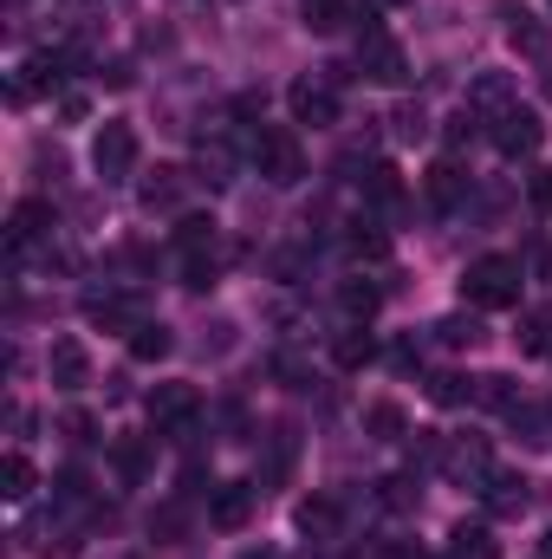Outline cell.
Instances as JSON below:
<instances>
[{
	"label": "cell",
	"mask_w": 552,
	"mask_h": 559,
	"mask_svg": "<svg viewBox=\"0 0 552 559\" xmlns=\"http://www.w3.org/2000/svg\"><path fill=\"white\" fill-rule=\"evenodd\" d=\"M442 468H448L455 481H475V488H481V475L494 468V462H488V436H442Z\"/></svg>",
	"instance_id": "obj_12"
},
{
	"label": "cell",
	"mask_w": 552,
	"mask_h": 559,
	"mask_svg": "<svg viewBox=\"0 0 552 559\" xmlns=\"http://www.w3.org/2000/svg\"><path fill=\"white\" fill-rule=\"evenodd\" d=\"M448 559H501V554H494V534H488V527H468V521H461V527L448 534Z\"/></svg>",
	"instance_id": "obj_26"
},
{
	"label": "cell",
	"mask_w": 552,
	"mask_h": 559,
	"mask_svg": "<svg viewBox=\"0 0 552 559\" xmlns=\"http://www.w3.org/2000/svg\"><path fill=\"white\" fill-rule=\"evenodd\" d=\"M533 274H540V286H552V248H533Z\"/></svg>",
	"instance_id": "obj_45"
},
{
	"label": "cell",
	"mask_w": 552,
	"mask_h": 559,
	"mask_svg": "<svg viewBox=\"0 0 552 559\" xmlns=\"http://www.w3.org/2000/svg\"><path fill=\"white\" fill-rule=\"evenodd\" d=\"M338 306H345L351 325H364V319L384 306V286H377V280H345V286H338Z\"/></svg>",
	"instance_id": "obj_20"
},
{
	"label": "cell",
	"mask_w": 552,
	"mask_h": 559,
	"mask_svg": "<svg viewBox=\"0 0 552 559\" xmlns=\"http://www.w3.org/2000/svg\"><path fill=\"white\" fill-rule=\"evenodd\" d=\"M475 495H481V508H488L494 521H514V514H527V501H533V481H527V475H507V468H488Z\"/></svg>",
	"instance_id": "obj_8"
},
{
	"label": "cell",
	"mask_w": 552,
	"mask_h": 559,
	"mask_svg": "<svg viewBox=\"0 0 552 559\" xmlns=\"http://www.w3.org/2000/svg\"><path fill=\"white\" fill-rule=\"evenodd\" d=\"M488 138L501 156H533L540 138H547V124H540V111H520V105H507L501 118H488Z\"/></svg>",
	"instance_id": "obj_7"
},
{
	"label": "cell",
	"mask_w": 552,
	"mask_h": 559,
	"mask_svg": "<svg viewBox=\"0 0 552 559\" xmlns=\"http://www.w3.org/2000/svg\"><path fill=\"white\" fill-rule=\"evenodd\" d=\"M429 202H435L442 215H455V209L468 202V176H461V163H435V169H429Z\"/></svg>",
	"instance_id": "obj_17"
},
{
	"label": "cell",
	"mask_w": 552,
	"mask_h": 559,
	"mask_svg": "<svg viewBox=\"0 0 552 559\" xmlns=\"http://www.w3.org/2000/svg\"><path fill=\"white\" fill-rule=\"evenodd\" d=\"M507 39H514V52H547V20H533V13H514V26H507Z\"/></svg>",
	"instance_id": "obj_29"
},
{
	"label": "cell",
	"mask_w": 552,
	"mask_h": 559,
	"mask_svg": "<svg viewBox=\"0 0 552 559\" xmlns=\"http://www.w3.org/2000/svg\"><path fill=\"white\" fill-rule=\"evenodd\" d=\"M514 105V79L507 72H481L475 85H468V111H481V118H501Z\"/></svg>",
	"instance_id": "obj_16"
},
{
	"label": "cell",
	"mask_w": 552,
	"mask_h": 559,
	"mask_svg": "<svg viewBox=\"0 0 552 559\" xmlns=\"http://www.w3.org/2000/svg\"><path fill=\"white\" fill-rule=\"evenodd\" d=\"M85 111H92V105H85L79 92H65V98H59V118H65V124H85Z\"/></svg>",
	"instance_id": "obj_44"
},
{
	"label": "cell",
	"mask_w": 552,
	"mask_h": 559,
	"mask_svg": "<svg viewBox=\"0 0 552 559\" xmlns=\"http://www.w3.org/2000/svg\"><path fill=\"white\" fill-rule=\"evenodd\" d=\"M435 345H448V352H461V345H481V319H475V312H448V319L435 325Z\"/></svg>",
	"instance_id": "obj_28"
},
{
	"label": "cell",
	"mask_w": 552,
	"mask_h": 559,
	"mask_svg": "<svg viewBox=\"0 0 552 559\" xmlns=\"http://www.w3.org/2000/svg\"><path fill=\"white\" fill-rule=\"evenodd\" d=\"M520 352H527V358H547L552 352V319L547 312H527V319H520Z\"/></svg>",
	"instance_id": "obj_32"
},
{
	"label": "cell",
	"mask_w": 552,
	"mask_h": 559,
	"mask_svg": "<svg viewBox=\"0 0 552 559\" xmlns=\"http://www.w3.org/2000/svg\"><path fill=\"white\" fill-rule=\"evenodd\" d=\"M286 105H292V124H312V131H325V124H338V79H332V72L292 79Z\"/></svg>",
	"instance_id": "obj_4"
},
{
	"label": "cell",
	"mask_w": 552,
	"mask_h": 559,
	"mask_svg": "<svg viewBox=\"0 0 552 559\" xmlns=\"http://www.w3.org/2000/svg\"><path fill=\"white\" fill-rule=\"evenodd\" d=\"M540 554H547V559H552V527H547V540H540Z\"/></svg>",
	"instance_id": "obj_47"
},
{
	"label": "cell",
	"mask_w": 552,
	"mask_h": 559,
	"mask_svg": "<svg viewBox=\"0 0 552 559\" xmlns=\"http://www.w3.org/2000/svg\"><path fill=\"white\" fill-rule=\"evenodd\" d=\"M299 20L305 33H338L351 20V0H299Z\"/></svg>",
	"instance_id": "obj_24"
},
{
	"label": "cell",
	"mask_w": 552,
	"mask_h": 559,
	"mask_svg": "<svg viewBox=\"0 0 552 559\" xmlns=\"http://www.w3.org/2000/svg\"><path fill=\"white\" fill-rule=\"evenodd\" d=\"M248 156H254V169L274 182V189H292L299 176H305V150L299 138L286 131V124H267V131H248Z\"/></svg>",
	"instance_id": "obj_2"
},
{
	"label": "cell",
	"mask_w": 552,
	"mask_h": 559,
	"mask_svg": "<svg viewBox=\"0 0 552 559\" xmlns=\"http://www.w3.org/2000/svg\"><path fill=\"white\" fill-rule=\"evenodd\" d=\"M391 124H397V138H404V143L429 138V118H422V105H397V118H391Z\"/></svg>",
	"instance_id": "obj_41"
},
{
	"label": "cell",
	"mask_w": 552,
	"mask_h": 559,
	"mask_svg": "<svg viewBox=\"0 0 552 559\" xmlns=\"http://www.w3.org/2000/svg\"><path fill=\"white\" fill-rule=\"evenodd\" d=\"M254 495H261V488H248V481H221V488H208V527L241 534L248 514H254Z\"/></svg>",
	"instance_id": "obj_10"
},
{
	"label": "cell",
	"mask_w": 552,
	"mask_h": 559,
	"mask_svg": "<svg viewBox=\"0 0 552 559\" xmlns=\"http://www.w3.org/2000/svg\"><path fill=\"white\" fill-rule=\"evenodd\" d=\"M92 169H98L105 182H124V176L137 169V131L111 118V124H105V131L92 138Z\"/></svg>",
	"instance_id": "obj_6"
},
{
	"label": "cell",
	"mask_w": 552,
	"mask_h": 559,
	"mask_svg": "<svg viewBox=\"0 0 552 559\" xmlns=\"http://www.w3.org/2000/svg\"><path fill=\"white\" fill-rule=\"evenodd\" d=\"M169 345H176V338H169V325H156V319H143L137 332H131V358H137V365L169 358Z\"/></svg>",
	"instance_id": "obj_25"
},
{
	"label": "cell",
	"mask_w": 552,
	"mask_h": 559,
	"mask_svg": "<svg viewBox=\"0 0 552 559\" xmlns=\"http://www.w3.org/2000/svg\"><path fill=\"white\" fill-rule=\"evenodd\" d=\"M507 423H514V429H520L527 442H547V417H540L533 404H514V411H507Z\"/></svg>",
	"instance_id": "obj_40"
},
{
	"label": "cell",
	"mask_w": 552,
	"mask_h": 559,
	"mask_svg": "<svg viewBox=\"0 0 552 559\" xmlns=\"http://www.w3.org/2000/svg\"><path fill=\"white\" fill-rule=\"evenodd\" d=\"M149 534H163V540H176V534H182V508L169 501V508H163V514L149 521Z\"/></svg>",
	"instance_id": "obj_43"
},
{
	"label": "cell",
	"mask_w": 552,
	"mask_h": 559,
	"mask_svg": "<svg viewBox=\"0 0 552 559\" xmlns=\"http://www.w3.org/2000/svg\"><path fill=\"white\" fill-rule=\"evenodd\" d=\"M364 202L371 209H397L404 202V169L397 163H371L364 169Z\"/></svg>",
	"instance_id": "obj_18"
},
{
	"label": "cell",
	"mask_w": 552,
	"mask_h": 559,
	"mask_svg": "<svg viewBox=\"0 0 552 559\" xmlns=\"http://www.w3.org/2000/svg\"><path fill=\"white\" fill-rule=\"evenodd\" d=\"M46 371H52L59 391H85V384H92V352H85V338H52Z\"/></svg>",
	"instance_id": "obj_11"
},
{
	"label": "cell",
	"mask_w": 552,
	"mask_h": 559,
	"mask_svg": "<svg viewBox=\"0 0 552 559\" xmlns=\"http://www.w3.org/2000/svg\"><path fill=\"white\" fill-rule=\"evenodd\" d=\"M33 488H39V475H33V462H26V449H7V455H0V495H7V501H26Z\"/></svg>",
	"instance_id": "obj_21"
},
{
	"label": "cell",
	"mask_w": 552,
	"mask_h": 559,
	"mask_svg": "<svg viewBox=\"0 0 552 559\" xmlns=\"http://www.w3.org/2000/svg\"><path fill=\"white\" fill-rule=\"evenodd\" d=\"M377 501H384L391 514H410L416 508V481L410 475H384V481H377Z\"/></svg>",
	"instance_id": "obj_35"
},
{
	"label": "cell",
	"mask_w": 552,
	"mask_h": 559,
	"mask_svg": "<svg viewBox=\"0 0 552 559\" xmlns=\"http://www.w3.org/2000/svg\"><path fill=\"white\" fill-rule=\"evenodd\" d=\"M85 319H92V325H124V332L143 325V312H137L131 293H85Z\"/></svg>",
	"instance_id": "obj_14"
},
{
	"label": "cell",
	"mask_w": 552,
	"mask_h": 559,
	"mask_svg": "<svg viewBox=\"0 0 552 559\" xmlns=\"http://www.w3.org/2000/svg\"><path fill=\"white\" fill-rule=\"evenodd\" d=\"M292 449H299V436H292V429H274V455H267L261 481H286V468H292Z\"/></svg>",
	"instance_id": "obj_36"
},
{
	"label": "cell",
	"mask_w": 552,
	"mask_h": 559,
	"mask_svg": "<svg viewBox=\"0 0 552 559\" xmlns=\"http://www.w3.org/2000/svg\"><path fill=\"white\" fill-rule=\"evenodd\" d=\"M540 85H547V98H552V59H547V79H540Z\"/></svg>",
	"instance_id": "obj_48"
},
{
	"label": "cell",
	"mask_w": 552,
	"mask_h": 559,
	"mask_svg": "<svg viewBox=\"0 0 552 559\" xmlns=\"http://www.w3.org/2000/svg\"><path fill=\"white\" fill-rule=\"evenodd\" d=\"M371 358H377V338H371L364 325H351V332L332 338V365H338V371H364Z\"/></svg>",
	"instance_id": "obj_19"
},
{
	"label": "cell",
	"mask_w": 552,
	"mask_h": 559,
	"mask_svg": "<svg viewBox=\"0 0 552 559\" xmlns=\"http://www.w3.org/2000/svg\"><path fill=\"white\" fill-rule=\"evenodd\" d=\"M182 189H189V176H182V169H156V176L143 182V209H149V215H156V209H176V202H182Z\"/></svg>",
	"instance_id": "obj_22"
},
{
	"label": "cell",
	"mask_w": 552,
	"mask_h": 559,
	"mask_svg": "<svg viewBox=\"0 0 552 559\" xmlns=\"http://www.w3.org/2000/svg\"><path fill=\"white\" fill-rule=\"evenodd\" d=\"M475 404H488V411H514L520 397H514V378H481V397Z\"/></svg>",
	"instance_id": "obj_39"
},
{
	"label": "cell",
	"mask_w": 552,
	"mask_h": 559,
	"mask_svg": "<svg viewBox=\"0 0 552 559\" xmlns=\"http://www.w3.org/2000/svg\"><path fill=\"white\" fill-rule=\"evenodd\" d=\"M358 72H364L371 85H404V79H410V59H404V46L377 26V33L358 39Z\"/></svg>",
	"instance_id": "obj_5"
},
{
	"label": "cell",
	"mask_w": 552,
	"mask_h": 559,
	"mask_svg": "<svg viewBox=\"0 0 552 559\" xmlns=\"http://www.w3.org/2000/svg\"><path fill=\"white\" fill-rule=\"evenodd\" d=\"M422 391H429V404H435V411H461V404H475V397H481V378L429 371V378H422Z\"/></svg>",
	"instance_id": "obj_13"
},
{
	"label": "cell",
	"mask_w": 552,
	"mask_h": 559,
	"mask_svg": "<svg viewBox=\"0 0 552 559\" xmlns=\"http://www.w3.org/2000/svg\"><path fill=\"white\" fill-rule=\"evenodd\" d=\"M85 495H92V475H85V468H59V475H52V501H59V508H79Z\"/></svg>",
	"instance_id": "obj_34"
},
{
	"label": "cell",
	"mask_w": 552,
	"mask_h": 559,
	"mask_svg": "<svg viewBox=\"0 0 552 559\" xmlns=\"http://www.w3.org/2000/svg\"><path fill=\"white\" fill-rule=\"evenodd\" d=\"M228 169H235V156H228V143L215 138H202V176H208V182H228Z\"/></svg>",
	"instance_id": "obj_38"
},
{
	"label": "cell",
	"mask_w": 552,
	"mask_h": 559,
	"mask_svg": "<svg viewBox=\"0 0 552 559\" xmlns=\"http://www.w3.org/2000/svg\"><path fill=\"white\" fill-rule=\"evenodd\" d=\"M345 248H351L358 261H384V248H391V235H384V228H371V222H358V228L345 235Z\"/></svg>",
	"instance_id": "obj_33"
},
{
	"label": "cell",
	"mask_w": 552,
	"mask_h": 559,
	"mask_svg": "<svg viewBox=\"0 0 552 559\" xmlns=\"http://www.w3.org/2000/svg\"><path fill=\"white\" fill-rule=\"evenodd\" d=\"M111 462H118V475H124V481H143V475H149V449H143L137 436H118Z\"/></svg>",
	"instance_id": "obj_31"
},
{
	"label": "cell",
	"mask_w": 552,
	"mask_h": 559,
	"mask_svg": "<svg viewBox=\"0 0 552 559\" xmlns=\"http://www.w3.org/2000/svg\"><path fill=\"white\" fill-rule=\"evenodd\" d=\"M461 299H468V312H507V306H520V261L481 254L461 274Z\"/></svg>",
	"instance_id": "obj_1"
},
{
	"label": "cell",
	"mask_w": 552,
	"mask_h": 559,
	"mask_svg": "<svg viewBox=\"0 0 552 559\" xmlns=\"http://www.w3.org/2000/svg\"><path fill=\"white\" fill-rule=\"evenodd\" d=\"M371 7H404V0H371Z\"/></svg>",
	"instance_id": "obj_49"
},
{
	"label": "cell",
	"mask_w": 552,
	"mask_h": 559,
	"mask_svg": "<svg viewBox=\"0 0 552 559\" xmlns=\"http://www.w3.org/2000/svg\"><path fill=\"white\" fill-rule=\"evenodd\" d=\"M533 195H540V202L552 209V176H533Z\"/></svg>",
	"instance_id": "obj_46"
},
{
	"label": "cell",
	"mask_w": 552,
	"mask_h": 559,
	"mask_svg": "<svg viewBox=\"0 0 552 559\" xmlns=\"http://www.w3.org/2000/svg\"><path fill=\"white\" fill-rule=\"evenodd\" d=\"M364 429H371L377 442H397V436H410V423H404V411H397V404H371V411H364Z\"/></svg>",
	"instance_id": "obj_30"
},
{
	"label": "cell",
	"mask_w": 552,
	"mask_h": 559,
	"mask_svg": "<svg viewBox=\"0 0 552 559\" xmlns=\"http://www.w3.org/2000/svg\"><path fill=\"white\" fill-rule=\"evenodd\" d=\"M299 534H312V540H332V534H338V501H325V495L299 501Z\"/></svg>",
	"instance_id": "obj_23"
},
{
	"label": "cell",
	"mask_w": 552,
	"mask_h": 559,
	"mask_svg": "<svg viewBox=\"0 0 552 559\" xmlns=\"http://www.w3.org/2000/svg\"><path fill=\"white\" fill-rule=\"evenodd\" d=\"M195 417H202V391H195V384H156V391H149V423H156V436L189 442V436H195Z\"/></svg>",
	"instance_id": "obj_3"
},
{
	"label": "cell",
	"mask_w": 552,
	"mask_h": 559,
	"mask_svg": "<svg viewBox=\"0 0 552 559\" xmlns=\"http://www.w3.org/2000/svg\"><path fill=\"white\" fill-rule=\"evenodd\" d=\"M65 72H72V66H65V52H39V59H26V66H20V79H13V105H33V98H52Z\"/></svg>",
	"instance_id": "obj_9"
},
{
	"label": "cell",
	"mask_w": 552,
	"mask_h": 559,
	"mask_svg": "<svg viewBox=\"0 0 552 559\" xmlns=\"http://www.w3.org/2000/svg\"><path fill=\"white\" fill-rule=\"evenodd\" d=\"M176 248L182 254H208L215 248V215H182L176 222Z\"/></svg>",
	"instance_id": "obj_27"
},
{
	"label": "cell",
	"mask_w": 552,
	"mask_h": 559,
	"mask_svg": "<svg viewBox=\"0 0 552 559\" xmlns=\"http://www.w3.org/2000/svg\"><path fill=\"white\" fill-rule=\"evenodd\" d=\"M59 436H65L72 449H85V442H98V417H92V411H65V417H59Z\"/></svg>",
	"instance_id": "obj_37"
},
{
	"label": "cell",
	"mask_w": 552,
	"mask_h": 559,
	"mask_svg": "<svg viewBox=\"0 0 552 559\" xmlns=\"http://www.w3.org/2000/svg\"><path fill=\"white\" fill-rule=\"evenodd\" d=\"M241 559H274V554H241Z\"/></svg>",
	"instance_id": "obj_50"
},
{
	"label": "cell",
	"mask_w": 552,
	"mask_h": 559,
	"mask_svg": "<svg viewBox=\"0 0 552 559\" xmlns=\"http://www.w3.org/2000/svg\"><path fill=\"white\" fill-rule=\"evenodd\" d=\"M124 559H137V554H124Z\"/></svg>",
	"instance_id": "obj_51"
},
{
	"label": "cell",
	"mask_w": 552,
	"mask_h": 559,
	"mask_svg": "<svg viewBox=\"0 0 552 559\" xmlns=\"http://www.w3.org/2000/svg\"><path fill=\"white\" fill-rule=\"evenodd\" d=\"M182 286H215V254H189V267H182Z\"/></svg>",
	"instance_id": "obj_42"
},
{
	"label": "cell",
	"mask_w": 552,
	"mask_h": 559,
	"mask_svg": "<svg viewBox=\"0 0 552 559\" xmlns=\"http://www.w3.org/2000/svg\"><path fill=\"white\" fill-rule=\"evenodd\" d=\"M46 228H52V202H39V195H33V202H20V209L7 215V248L20 254V248H26V241H39Z\"/></svg>",
	"instance_id": "obj_15"
}]
</instances>
